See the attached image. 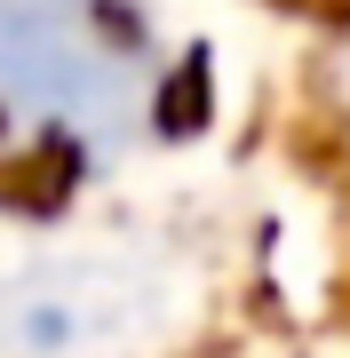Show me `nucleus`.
<instances>
[{
  "label": "nucleus",
  "instance_id": "1",
  "mask_svg": "<svg viewBox=\"0 0 350 358\" xmlns=\"http://www.w3.org/2000/svg\"><path fill=\"white\" fill-rule=\"evenodd\" d=\"M0 96L64 136L143 103V24L119 0H0Z\"/></svg>",
  "mask_w": 350,
  "mask_h": 358
}]
</instances>
